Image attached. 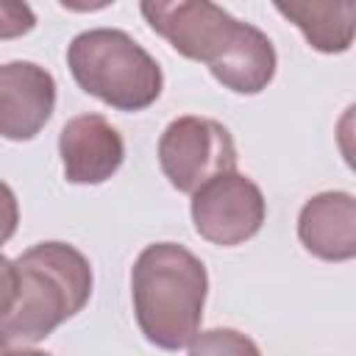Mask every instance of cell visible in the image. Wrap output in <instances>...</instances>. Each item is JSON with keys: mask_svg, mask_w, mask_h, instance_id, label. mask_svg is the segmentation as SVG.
I'll return each mask as SVG.
<instances>
[{"mask_svg": "<svg viewBox=\"0 0 356 356\" xmlns=\"http://www.w3.org/2000/svg\"><path fill=\"white\" fill-rule=\"evenodd\" d=\"M147 25L184 58L200 61L236 95H259L275 78L278 56L264 31L209 0H145Z\"/></svg>", "mask_w": 356, "mask_h": 356, "instance_id": "1", "label": "cell"}, {"mask_svg": "<svg viewBox=\"0 0 356 356\" xmlns=\"http://www.w3.org/2000/svg\"><path fill=\"white\" fill-rule=\"evenodd\" d=\"M206 292V264L178 242H153L134 261V317L145 339L161 350H181L195 339Z\"/></svg>", "mask_w": 356, "mask_h": 356, "instance_id": "2", "label": "cell"}, {"mask_svg": "<svg viewBox=\"0 0 356 356\" xmlns=\"http://www.w3.org/2000/svg\"><path fill=\"white\" fill-rule=\"evenodd\" d=\"M17 303L0 320V345L25 348L50 337L92 298V264L67 242H39L17 256Z\"/></svg>", "mask_w": 356, "mask_h": 356, "instance_id": "3", "label": "cell"}, {"mask_svg": "<svg viewBox=\"0 0 356 356\" xmlns=\"http://www.w3.org/2000/svg\"><path fill=\"white\" fill-rule=\"evenodd\" d=\"M67 67L75 83L117 111H142L161 95L159 61L120 28H92L67 47Z\"/></svg>", "mask_w": 356, "mask_h": 356, "instance_id": "4", "label": "cell"}, {"mask_svg": "<svg viewBox=\"0 0 356 356\" xmlns=\"http://www.w3.org/2000/svg\"><path fill=\"white\" fill-rule=\"evenodd\" d=\"M159 167L172 189L192 195L206 181L236 170L231 131L209 117H178L159 139Z\"/></svg>", "mask_w": 356, "mask_h": 356, "instance_id": "5", "label": "cell"}, {"mask_svg": "<svg viewBox=\"0 0 356 356\" xmlns=\"http://www.w3.org/2000/svg\"><path fill=\"white\" fill-rule=\"evenodd\" d=\"M195 231L220 248H236L253 239L267 220V200L256 181L242 172H222L192 192Z\"/></svg>", "mask_w": 356, "mask_h": 356, "instance_id": "6", "label": "cell"}, {"mask_svg": "<svg viewBox=\"0 0 356 356\" xmlns=\"http://www.w3.org/2000/svg\"><path fill=\"white\" fill-rule=\"evenodd\" d=\"M56 108V81L33 61L0 64V136L11 142L33 139Z\"/></svg>", "mask_w": 356, "mask_h": 356, "instance_id": "7", "label": "cell"}, {"mask_svg": "<svg viewBox=\"0 0 356 356\" xmlns=\"http://www.w3.org/2000/svg\"><path fill=\"white\" fill-rule=\"evenodd\" d=\"M58 156L70 184H106L125 159L120 131L103 114H78L58 134Z\"/></svg>", "mask_w": 356, "mask_h": 356, "instance_id": "8", "label": "cell"}, {"mask_svg": "<svg viewBox=\"0 0 356 356\" xmlns=\"http://www.w3.org/2000/svg\"><path fill=\"white\" fill-rule=\"evenodd\" d=\"M298 239L323 261H350L356 256V197L342 189L309 197L298 214Z\"/></svg>", "mask_w": 356, "mask_h": 356, "instance_id": "9", "label": "cell"}, {"mask_svg": "<svg viewBox=\"0 0 356 356\" xmlns=\"http://www.w3.org/2000/svg\"><path fill=\"white\" fill-rule=\"evenodd\" d=\"M275 11L286 17L306 42L320 53H345L356 33V3L353 0H295L275 3Z\"/></svg>", "mask_w": 356, "mask_h": 356, "instance_id": "10", "label": "cell"}, {"mask_svg": "<svg viewBox=\"0 0 356 356\" xmlns=\"http://www.w3.org/2000/svg\"><path fill=\"white\" fill-rule=\"evenodd\" d=\"M186 348H189L186 356H261L259 345L236 328L197 331Z\"/></svg>", "mask_w": 356, "mask_h": 356, "instance_id": "11", "label": "cell"}, {"mask_svg": "<svg viewBox=\"0 0 356 356\" xmlns=\"http://www.w3.org/2000/svg\"><path fill=\"white\" fill-rule=\"evenodd\" d=\"M36 25V14L28 3L0 0V39H17L31 33Z\"/></svg>", "mask_w": 356, "mask_h": 356, "instance_id": "12", "label": "cell"}, {"mask_svg": "<svg viewBox=\"0 0 356 356\" xmlns=\"http://www.w3.org/2000/svg\"><path fill=\"white\" fill-rule=\"evenodd\" d=\"M17 225H19L17 195L6 181H0V245H6L17 234Z\"/></svg>", "mask_w": 356, "mask_h": 356, "instance_id": "13", "label": "cell"}, {"mask_svg": "<svg viewBox=\"0 0 356 356\" xmlns=\"http://www.w3.org/2000/svg\"><path fill=\"white\" fill-rule=\"evenodd\" d=\"M17 289H19V275L17 264L0 253V320L14 309L17 303Z\"/></svg>", "mask_w": 356, "mask_h": 356, "instance_id": "14", "label": "cell"}, {"mask_svg": "<svg viewBox=\"0 0 356 356\" xmlns=\"http://www.w3.org/2000/svg\"><path fill=\"white\" fill-rule=\"evenodd\" d=\"M0 356H50L47 350H36V348H3Z\"/></svg>", "mask_w": 356, "mask_h": 356, "instance_id": "15", "label": "cell"}]
</instances>
